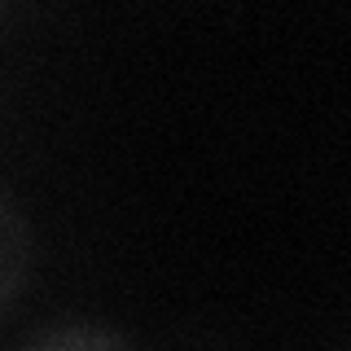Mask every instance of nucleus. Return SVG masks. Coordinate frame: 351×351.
I'll return each instance as SVG.
<instances>
[{
	"mask_svg": "<svg viewBox=\"0 0 351 351\" xmlns=\"http://www.w3.org/2000/svg\"><path fill=\"white\" fill-rule=\"evenodd\" d=\"M31 263H36V237H31L27 215L9 193H0V312L18 303V294L31 281Z\"/></svg>",
	"mask_w": 351,
	"mask_h": 351,
	"instance_id": "obj_1",
	"label": "nucleus"
},
{
	"mask_svg": "<svg viewBox=\"0 0 351 351\" xmlns=\"http://www.w3.org/2000/svg\"><path fill=\"white\" fill-rule=\"evenodd\" d=\"M27 351H136V347L119 329L93 325V321H71V325L44 329L36 343H27Z\"/></svg>",
	"mask_w": 351,
	"mask_h": 351,
	"instance_id": "obj_2",
	"label": "nucleus"
}]
</instances>
